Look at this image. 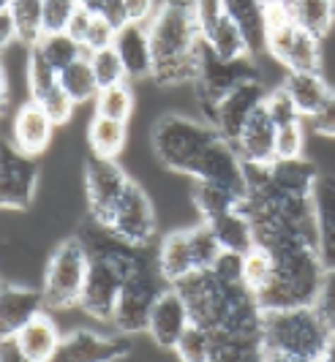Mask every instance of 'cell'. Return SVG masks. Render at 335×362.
I'll list each match as a JSON object with an SVG mask.
<instances>
[{"label":"cell","mask_w":335,"mask_h":362,"mask_svg":"<svg viewBox=\"0 0 335 362\" xmlns=\"http://www.w3.org/2000/svg\"><path fill=\"white\" fill-rule=\"evenodd\" d=\"M93 17L95 11H90V8H85V6H79L74 11V17H71V22H69V33L82 44L85 41V36H88V30H90V25H93ZM85 47V44H82Z\"/></svg>","instance_id":"46"},{"label":"cell","mask_w":335,"mask_h":362,"mask_svg":"<svg viewBox=\"0 0 335 362\" xmlns=\"http://www.w3.org/2000/svg\"><path fill=\"white\" fill-rule=\"evenodd\" d=\"M60 88L66 90V95L74 101V104H88V101H95V95L101 90L98 79H95V71L90 66V57H79L71 66H66L60 71Z\"/></svg>","instance_id":"27"},{"label":"cell","mask_w":335,"mask_h":362,"mask_svg":"<svg viewBox=\"0 0 335 362\" xmlns=\"http://www.w3.org/2000/svg\"><path fill=\"white\" fill-rule=\"evenodd\" d=\"M267 93L270 90L264 88L261 76L259 79H248V82L237 85L235 90L226 93L205 120L221 134L223 139L237 142V136H240L242 126L248 123V117L267 101Z\"/></svg>","instance_id":"9"},{"label":"cell","mask_w":335,"mask_h":362,"mask_svg":"<svg viewBox=\"0 0 335 362\" xmlns=\"http://www.w3.org/2000/svg\"><path fill=\"white\" fill-rule=\"evenodd\" d=\"M3 8L14 17L17 38L25 47H33L44 36V0H8Z\"/></svg>","instance_id":"30"},{"label":"cell","mask_w":335,"mask_h":362,"mask_svg":"<svg viewBox=\"0 0 335 362\" xmlns=\"http://www.w3.org/2000/svg\"><path fill=\"white\" fill-rule=\"evenodd\" d=\"M273 185L283 194H302L311 197L319 180V169L311 161H305L302 156L298 158H276L267 166Z\"/></svg>","instance_id":"24"},{"label":"cell","mask_w":335,"mask_h":362,"mask_svg":"<svg viewBox=\"0 0 335 362\" xmlns=\"http://www.w3.org/2000/svg\"><path fill=\"white\" fill-rule=\"evenodd\" d=\"M194 204L199 210L202 221H210V218L221 216V213H229L235 207L242 204V194L226 188V185H216V182H202L196 180V188H194Z\"/></svg>","instance_id":"29"},{"label":"cell","mask_w":335,"mask_h":362,"mask_svg":"<svg viewBox=\"0 0 335 362\" xmlns=\"http://www.w3.org/2000/svg\"><path fill=\"white\" fill-rule=\"evenodd\" d=\"M95 14H101L107 22H112L117 30L131 22L129 8H126V0H101V6H98V11H95Z\"/></svg>","instance_id":"45"},{"label":"cell","mask_w":335,"mask_h":362,"mask_svg":"<svg viewBox=\"0 0 335 362\" xmlns=\"http://www.w3.org/2000/svg\"><path fill=\"white\" fill-rule=\"evenodd\" d=\"M300 28L311 30L314 36L324 38L335 22V0H289Z\"/></svg>","instance_id":"31"},{"label":"cell","mask_w":335,"mask_h":362,"mask_svg":"<svg viewBox=\"0 0 335 362\" xmlns=\"http://www.w3.org/2000/svg\"><path fill=\"white\" fill-rule=\"evenodd\" d=\"M79 8L76 0H44V33H63Z\"/></svg>","instance_id":"39"},{"label":"cell","mask_w":335,"mask_h":362,"mask_svg":"<svg viewBox=\"0 0 335 362\" xmlns=\"http://www.w3.org/2000/svg\"><path fill=\"white\" fill-rule=\"evenodd\" d=\"M202 38H205L207 49L216 52L218 57H242V54H251L242 30L235 25V19L229 17V14H223L213 28H207L205 33H202Z\"/></svg>","instance_id":"28"},{"label":"cell","mask_w":335,"mask_h":362,"mask_svg":"<svg viewBox=\"0 0 335 362\" xmlns=\"http://www.w3.org/2000/svg\"><path fill=\"white\" fill-rule=\"evenodd\" d=\"M155 264H158V272H161V278L167 281L169 286L188 278L191 272H199L196 270L194 251H191V235H188V229L169 232L161 240L158 254H155Z\"/></svg>","instance_id":"20"},{"label":"cell","mask_w":335,"mask_h":362,"mask_svg":"<svg viewBox=\"0 0 335 362\" xmlns=\"http://www.w3.org/2000/svg\"><path fill=\"white\" fill-rule=\"evenodd\" d=\"M226 14L235 19L248 41L254 57L267 52V22H264V0H223Z\"/></svg>","instance_id":"23"},{"label":"cell","mask_w":335,"mask_h":362,"mask_svg":"<svg viewBox=\"0 0 335 362\" xmlns=\"http://www.w3.org/2000/svg\"><path fill=\"white\" fill-rule=\"evenodd\" d=\"M267 109L276 120V126H283V123H292V120H302V115L298 112V107L292 104V98L286 95L283 88H276V90L267 93Z\"/></svg>","instance_id":"40"},{"label":"cell","mask_w":335,"mask_h":362,"mask_svg":"<svg viewBox=\"0 0 335 362\" xmlns=\"http://www.w3.org/2000/svg\"><path fill=\"white\" fill-rule=\"evenodd\" d=\"M322 360L335 362V332H330V338H327V346H324V357H322Z\"/></svg>","instance_id":"50"},{"label":"cell","mask_w":335,"mask_h":362,"mask_svg":"<svg viewBox=\"0 0 335 362\" xmlns=\"http://www.w3.org/2000/svg\"><path fill=\"white\" fill-rule=\"evenodd\" d=\"M194 14L199 22V30L205 33L207 28H213L226 14V8H223V0H194Z\"/></svg>","instance_id":"44"},{"label":"cell","mask_w":335,"mask_h":362,"mask_svg":"<svg viewBox=\"0 0 335 362\" xmlns=\"http://www.w3.org/2000/svg\"><path fill=\"white\" fill-rule=\"evenodd\" d=\"M55 120L49 117V112L36 104L33 98L19 104L14 117H11V145L28 153V156H38L44 153L49 142H52V134H55Z\"/></svg>","instance_id":"14"},{"label":"cell","mask_w":335,"mask_h":362,"mask_svg":"<svg viewBox=\"0 0 335 362\" xmlns=\"http://www.w3.org/2000/svg\"><path fill=\"white\" fill-rule=\"evenodd\" d=\"M79 6H85V8H90V11H98V6H101V0H76Z\"/></svg>","instance_id":"51"},{"label":"cell","mask_w":335,"mask_h":362,"mask_svg":"<svg viewBox=\"0 0 335 362\" xmlns=\"http://www.w3.org/2000/svg\"><path fill=\"white\" fill-rule=\"evenodd\" d=\"M242 256L245 254L226 251V248H223L221 256L216 259V264L210 267V272H213L216 278H221V281H232V284H237V281H242Z\"/></svg>","instance_id":"42"},{"label":"cell","mask_w":335,"mask_h":362,"mask_svg":"<svg viewBox=\"0 0 335 362\" xmlns=\"http://www.w3.org/2000/svg\"><path fill=\"white\" fill-rule=\"evenodd\" d=\"M314 213H317L319 256L324 267H335V177L319 175L314 188Z\"/></svg>","instance_id":"21"},{"label":"cell","mask_w":335,"mask_h":362,"mask_svg":"<svg viewBox=\"0 0 335 362\" xmlns=\"http://www.w3.org/2000/svg\"><path fill=\"white\" fill-rule=\"evenodd\" d=\"M90 270V251L82 237H69L49 256V264L44 272V305L47 310H63L79 305L82 289Z\"/></svg>","instance_id":"4"},{"label":"cell","mask_w":335,"mask_h":362,"mask_svg":"<svg viewBox=\"0 0 335 362\" xmlns=\"http://www.w3.org/2000/svg\"><path fill=\"white\" fill-rule=\"evenodd\" d=\"M273 270H276V259H273V251L267 245L257 243L248 254L242 256V284L254 291V294L270 284Z\"/></svg>","instance_id":"33"},{"label":"cell","mask_w":335,"mask_h":362,"mask_svg":"<svg viewBox=\"0 0 335 362\" xmlns=\"http://www.w3.org/2000/svg\"><path fill=\"white\" fill-rule=\"evenodd\" d=\"M131 177L117 166L114 158H98L93 156L85 166V194H88V207L90 218L98 226L110 223L112 213L117 207V202L123 197V191L129 188Z\"/></svg>","instance_id":"8"},{"label":"cell","mask_w":335,"mask_h":362,"mask_svg":"<svg viewBox=\"0 0 335 362\" xmlns=\"http://www.w3.org/2000/svg\"><path fill=\"white\" fill-rule=\"evenodd\" d=\"M38 163L36 156H28L17 147H3V177H0V202L3 210H25L36 197Z\"/></svg>","instance_id":"11"},{"label":"cell","mask_w":335,"mask_h":362,"mask_svg":"<svg viewBox=\"0 0 335 362\" xmlns=\"http://www.w3.org/2000/svg\"><path fill=\"white\" fill-rule=\"evenodd\" d=\"M33 47H38V52L44 54V60H47L55 71H63L66 66H71L74 60L88 54V49H85L69 30H63V33H44L41 41H36Z\"/></svg>","instance_id":"32"},{"label":"cell","mask_w":335,"mask_h":362,"mask_svg":"<svg viewBox=\"0 0 335 362\" xmlns=\"http://www.w3.org/2000/svg\"><path fill=\"white\" fill-rule=\"evenodd\" d=\"M191 325V313H188V305L183 300V294L175 289V286H167V289L158 294L155 305L150 310V322H148V332L150 338L161 349H175L177 341L183 338V332Z\"/></svg>","instance_id":"13"},{"label":"cell","mask_w":335,"mask_h":362,"mask_svg":"<svg viewBox=\"0 0 335 362\" xmlns=\"http://www.w3.org/2000/svg\"><path fill=\"white\" fill-rule=\"evenodd\" d=\"M281 88L292 98L302 120H311L319 109L327 104V98L333 93V88L324 82L322 71H286Z\"/></svg>","instance_id":"18"},{"label":"cell","mask_w":335,"mask_h":362,"mask_svg":"<svg viewBox=\"0 0 335 362\" xmlns=\"http://www.w3.org/2000/svg\"><path fill=\"white\" fill-rule=\"evenodd\" d=\"M207 226L213 229V235L218 237L221 248L226 251H237V254H248L254 245H257V235H254V223L251 218L245 216V210L235 207L229 213H221V216L205 221Z\"/></svg>","instance_id":"25"},{"label":"cell","mask_w":335,"mask_h":362,"mask_svg":"<svg viewBox=\"0 0 335 362\" xmlns=\"http://www.w3.org/2000/svg\"><path fill=\"white\" fill-rule=\"evenodd\" d=\"M169 284L161 278L158 270H150L145 275L129 278L120 289L117 305L112 310V327L120 335H136L145 332L150 322V310L155 305L158 294L167 289Z\"/></svg>","instance_id":"6"},{"label":"cell","mask_w":335,"mask_h":362,"mask_svg":"<svg viewBox=\"0 0 335 362\" xmlns=\"http://www.w3.org/2000/svg\"><path fill=\"white\" fill-rule=\"evenodd\" d=\"M0 344H3L0 346V360L3 362H25V351L19 346L17 335H3Z\"/></svg>","instance_id":"48"},{"label":"cell","mask_w":335,"mask_h":362,"mask_svg":"<svg viewBox=\"0 0 335 362\" xmlns=\"http://www.w3.org/2000/svg\"><path fill=\"white\" fill-rule=\"evenodd\" d=\"M114 49L120 54L129 82H142V79H153V44H150L148 22H129L117 30L114 36Z\"/></svg>","instance_id":"16"},{"label":"cell","mask_w":335,"mask_h":362,"mask_svg":"<svg viewBox=\"0 0 335 362\" xmlns=\"http://www.w3.org/2000/svg\"><path fill=\"white\" fill-rule=\"evenodd\" d=\"M218 136L207 120H194L186 115H161L153 126V150L155 158L172 172L191 175L205 147Z\"/></svg>","instance_id":"3"},{"label":"cell","mask_w":335,"mask_h":362,"mask_svg":"<svg viewBox=\"0 0 335 362\" xmlns=\"http://www.w3.org/2000/svg\"><path fill=\"white\" fill-rule=\"evenodd\" d=\"M93 104L95 115L129 123V117L134 115V93H131L129 82H117V85H110V88H101Z\"/></svg>","instance_id":"34"},{"label":"cell","mask_w":335,"mask_h":362,"mask_svg":"<svg viewBox=\"0 0 335 362\" xmlns=\"http://www.w3.org/2000/svg\"><path fill=\"white\" fill-rule=\"evenodd\" d=\"M28 90H30V98L36 104H41L49 112V117L55 120L57 126L71 120L76 104L60 88V71H55L44 60L38 47H28Z\"/></svg>","instance_id":"10"},{"label":"cell","mask_w":335,"mask_h":362,"mask_svg":"<svg viewBox=\"0 0 335 362\" xmlns=\"http://www.w3.org/2000/svg\"><path fill=\"white\" fill-rule=\"evenodd\" d=\"M19 338V346L25 351V362H49L57 360L60 351V332H57L55 322L47 310H41L38 316H33L28 325L22 327L19 332H14Z\"/></svg>","instance_id":"19"},{"label":"cell","mask_w":335,"mask_h":362,"mask_svg":"<svg viewBox=\"0 0 335 362\" xmlns=\"http://www.w3.org/2000/svg\"><path fill=\"white\" fill-rule=\"evenodd\" d=\"M126 8L131 22H148L158 8V0H126Z\"/></svg>","instance_id":"47"},{"label":"cell","mask_w":335,"mask_h":362,"mask_svg":"<svg viewBox=\"0 0 335 362\" xmlns=\"http://www.w3.org/2000/svg\"><path fill=\"white\" fill-rule=\"evenodd\" d=\"M44 308V291L6 284L0 291V332L14 335Z\"/></svg>","instance_id":"17"},{"label":"cell","mask_w":335,"mask_h":362,"mask_svg":"<svg viewBox=\"0 0 335 362\" xmlns=\"http://www.w3.org/2000/svg\"><path fill=\"white\" fill-rule=\"evenodd\" d=\"M259 66L254 54H242V57H218L210 49H202V63L199 74L194 79L196 85V98L202 104V115H210L216 104L221 101L229 90H235L237 85L248 79H259Z\"/></svg>","instance_id":"5"},{"label":"cell","mask_w":335,"mask_h":362,"mask_svg":"<svg viewBox=\"0 0 335 362\" xmlns=\"http://www.w3.org/2000/svg\"><path fill=\"white\" fill-rule=\"evenodd\" d=\"M175 354L186 362H210V329L191 322L175 346Z\"/></svg>","instance_id":"36"},{"label":"cell","mask_w":335,"mask_h":362,"mask_svg":"<svg viewBox=\"0 0 335 362\" xmlns=\"http://www.w3.org/2000/svg\"><path fill=\"white\" fill-rule=\"evenodd\" d=\"M311 308L319 313V319L324 322V327H327L330 332H335V267H327V270H324Z\"/></svg>","instance_id":"37"},{"label":"cell","mask_w":335,"mask_h":362,"mask_svg":"<svg viewBox=\"0 0 335 362\" xmlns=\"http://www.w3.org/2000/svg\"><path fill=\"white\" fill-rule=\"evenodd\" d=\"M11 41H19L17 25H14V17L8 14V8H0V44L8 47Z\"/></svg>","instance_id":"49"},{"label":"cell","mask_w":335,"mask_h":362,"mask_svg":"<svg viewBox=\"0 0 335 362\" xmlns=\"http://www.w3.org/2000/svg\"><path fill=\"white\" fill-rule=\"evenodd\" d=\"M120 289H123V275L104 256L90 254V270H88L79 308L98 322H112V310L117 305Z\"/></svg>","instance_id":"12"},{"label":"cell","mask_w":335,"mask_h":362,"mask_svg":"<svg viewBox=\"0 0 335 362\" xmlns=\"http://www.w3.org/2000/svg\"><path fill=\"white\" fill-rule=\"evenodd\" d=\"M88 57H90V66H93L95 79H98L101 88H110V85H117V82H129L126 66H123L120 54L114 49V44L104 47V49H95Z\"/></svg>","instance_id":"35"},{"label":"cell","mask_w":335,"mask_h":362,"mask_svg":"<svg viewBox=\"0 0 335 362\" xmlns=\"http://www.w3.org/2000/svg\"><path fill=\"white\" fill-rule=\"evenodd\" d=\"M126 357V349L120 346V341L104 338L98 332L90 329H76L71 335L63 338L57 360H74V362H98V360H117Z\"/></svg>","instance_id":"22"},{"label":"cell","mask_w":335,"mask_h":362,"mask_svg":"<svg viewBox=\"0 0 335 362\" xmlns=\"http://www.w3.org/2000/svg\"><path fill=\"white\" fill-rule=\"evenodd\" d=\"M126 139H129V128H126V120H112V117H104V115H93L90 120V128H88V142H90V150L98 158H117L126 147Z\"/></svg>","instance_id":"26"},{"label":"cell","mask_w":335,"mask_h":362,"mask_svg":"<svg viewBox=\"0 0 335 362\" xmlns=\"http://www.w3.org/2000/svg\"><path fill=\"white\" fill-rule=\"evenodd\" d=\"M153 44V82L161 88L194 82L202 63L205 38L194 14V0H158L148 19Z\"/></svg>","instance_id":"1"},{"label":"cell","mask_w":335,"mask_h":362,"mask_svg":"<svg viewBox=\"0 0 335 362\" xmlns=\"http://www.w3.org/2000/svg\"><path fill=\"white\" fill-rule=\"evenodd\" d=\"M327 338L330 329L311 305L270 308L261 316V360H322Z\"/></svg>","instance_id":"2"},{"label":"cell","mask_w":335,"mask_h":362,"mask_svg":"<svg viewBox=\"0 0 335 362\" xmlns=\"http://www.w3.org/2000/svg\"><path fill=\"white\" fill-rule=\"evenodd\" d=\"M276 134H278V126L267 109V101L261 104L251 117L248 123L242 126L240 136H237V153L245 163H259V166H270V163L278 158L276 153Z\"/></svg>","instance_id":"15"},{"label":"cell","mask_w":335,"mask_h":362,"mask_svg":"<svg viewBox=\"0 0 335 362\" xmlns=\"http://www.w3.org/2000/svg\"><path fill=\"white\" fill-rule=\"evenodd\" d=\"M114 36H117V28L107 22V19L101 17V14H95L93 17V25H90V30H88V36H85V49L88 54L95 52V49H104V47H112L114 44Z\"/></svg>","instance_id":"41"},{"label":"cell","mask_w":335,"mask_h":362,"mask_svg":"<svg viewBox=\"0 0 335 362\" xmlns=\"http://www.w3.org/2000/svg\"><path fill=\"white\" fill-rule=\"evenodd\" d=\"M302 147H305V126H302V120H292V123L278 126V134H276L278 158H298V156H302Z\"/></svg>","instance_id":"38"},{"label":"cell","mask_w":335,"mask_h":362,"mask_svg":"<svg viewBox=\"0 0 335 362\" xmlns=\"http://www.w3.org/2000/svg\"><path fill=\"white\" fill-rule=\"evenodd\" d=\"M308 123H311V131H314V134L335 139V88H333V93H330V98H327V104L319 109Z\"/></svg>","instance_id":"43"},{"label":"cell","mask_w":335,"mask_h":362,"mask_svg":"<svg viewBox=\"0 0 335 362\" xmlns=\"http://www.w3.org/2000/svg\"><path fill=\"white\" fill-rule=\"evenodd\" d=\"M104 229H110L117 240H123L129 245H139V248H148L150 243L155 240V229H158L155 210L150 204L148 194L134 180L123 191V197H120L110 223Z\"/></svg>","instance_id":"7"}]
</instances>
